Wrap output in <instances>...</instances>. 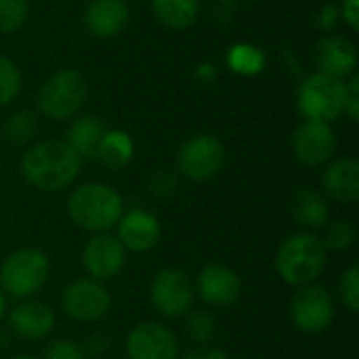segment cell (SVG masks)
<instances>
[{"instance_id": "40", "label": "cell", "mask_w": 359, "mask_h": 359, "mask_svg": "<svg viewBox=\"0 0 359 359\" xmlns=\"http://www.w3.org/2000/svg\"><path fill=\"white\" fill-rule=\"evenodd\" d=\"M4 313H6V294L0 288V320L4 318Z\"/></svg>"}, {"instance_id": "28", "label": "cell", "mask_w": 359, "mask_h": 359, "mask_svg": "<svg viewBox=\"0 0 359 359\" xmlns=\"http://www.w3.org/2000/svg\"><path fill=\"white\" fill-rule=\"evenodd\" d=\"M19 90H21V72L17 63L0 55V107L13 103Z\"/></svg>"}, {"instance_id": "13", "label": "cell", "mask_w": 359, "mask_h": 359, "mask_svg": "<svg viewBox=\"0 0 359 359\" xmlns=\"http://www.w3.org/2000/svg\"><path fill=\"white\" fill-rule=\"evenodd\" d=\"M128 359H179V339L175 330L160 322L137 324L126 337Z\"/></svg>"}, {"instance_id": "26", "label": "cell", "mask_w": 359, "mask_h": 359, "mask_svg": "<svg viewBox=\"0 0 359 359\" xmlns=\"http://www.w3.org/2000/svg\"><path fill=\"white\" fill-rule=\"evenodd\" d=\"M358 231L355 225L349 219H337L334 223H330L326 227V236L320 238L326 250H334V252H345L355 244Z\"/></svg>"}, {"instance_id": "6", "label": "cell", "mask_w": 359, "mask_h": 359, "mask_svg": "<svg viewBox=\"0 0 359 359\" xmlns=\"http://www.w3.org/2000/svg\"><path fill=\"white\" fill-rule=\"evenodd\" d=\"M345 95H347L345 80L316 72L299 84L297 109L303 116V120H318L330 124L339 116H343Z\"/></svg>"}, {"instance_id": "33", "label": "cell", "mask_w": 359, "mask_h": 359, "mask_svg": "<svg viewBox=\"0 0 359 359\" xmlns=\"http://www.w3.org/2000/svg\"><path fill=\"white\" fill-rule=\"evenodd\" d=\"M347 82V95H345V109L343 114L351 120V122H358L359 120V76L353 74L349 76Z\"/></svg>"}, {"instance_id": "18", "label": "cell", "mask_w": 359, "mask_h": 359, "mask_svg": "<svg viewBox=\"0 0 359 359\" xmlns=\"http://www.w3.org/2000/svg\"><path fill=\"white\" fill-rule=\"evenodd\" d=\"M130 19L126 0H90L82 13L86 32L95 38L107 40L124 32Z\"/></svg>"}, {"instance_id": "20", "label": "cell", "mask_w": 359, "mask_h": 359, "mask_svg": "<svg viewBox=\"0 0 359 359\" xmlns=\"http://www.w3.org/2000/svg\"><path fill=\"white\" fill-rule=\"evenodd\" d=\"M290 215L303 229H322L328 225L330 206L322 191L313 187H299L290 196Z\"/></svg>"}, {"instance_id": "7", "label": "cell", "mask_w": 359, "mask_h": 359, "mask_svg": "<svg viewBox=\"0 0 359 359\" xmlns=\"http://www.w3.org/2000/svg\"><path fill=\"white\" fill-rule=\"evenodd\" d=\"M225 166V145L215 135L189 137L177 154V170L198 183L210 181Z\"/></svg>"}, {"instance_id": "16", "label": "cell", "mask_w": 359, "mask_h": 359, "mask_svg": "<svg viewBox=\"0 0 359 359\" xmlns=\"http://www.w3.org/2000/svg\"><path fill=\"white\" fill-rule=\"evenodd\" d=\"M196 292L206 305L229 307L240 299L242 282L238 273L225 265H206L196 280Z\"/></svg>"}, {"instance_id": "5", "label": "cell", "mask_w": 359, "mask_h": 359, "mask_svg": "<svg viewBox=\"0 0 359 359\" xmlns=\"http://www.w3.org/2000/svg\"><path fill=\"white\" fill-rule=\"evenodd\" d=\"M86 97H88L86 78L78 69L65 67L50 74L42 82L36 97V105L42 116L61 122L74 118L82 109Z\"/></svg>"}, {"instance_id": "25", "label": "cell", "mask_w": 359, "mask_h": 359, "mask_svg": "<svg viewBox=\"0 0 359 359\" xmlns=\"http://www.w3.org/2000/svg\"><path fill=\"white\" fill-rule=\"evenodd\" d=\"M36 133H38V116L32 109H17L2 124V135L13 145H27L36 137Z\"/></svg>"}, {"instance_id": "10", "label": "cell", "mask_w": 359, "mask_h": 359, "mask_svg": "<svg viewBox=\"0 0 359 359\" xmlns=\"http://www.w3.org/2000/svg\"><path fill=\"white\" fill-rule=\"evenodd\" d=\"M61 309L74 322H101L111 311V294L101 282L90 278H78L63 288Z\"/></svg>"}, {"instance_id": "34", "label": "cell", "mask_w": 359, "mask_h": 359, "mask_svg": "<svg viewBox=\"0 0 359 359\" xmlns=\"http://www.w3.org/2000/svg\"><path fill=\"white\" fill-rule=\"evenodd\" d=\"M339 17L343 19V23L351 29H359V0H343L339 6Z\"/></svg>"}, {"instance_id": "9", "label": "cell", "mask_w": 359, "mask_h": 359, "mask_svg": "<svg viewBox=\"0 0 359 359\" xmlns=\"http://www.w3.org/2000/svg\"><path fill=\"white\" fill-rule=\"evenodd\" d=\"M194 292L196 290L185 271L177 267H166L151 278L149 303L162 318H185L191 311Z\"/></svg>"}, {"instance_id": "24", "label": "cell", "mask_w": 359, "mask_h": 359, "mask_svg": "<svg viewBox=\"0 0 359 359\" xmlns=\"http://www.w3.org/2000/svg\"><path fill=\"white\" fill-rule=\"evenodd\" d=\"M225 63L233 74L240 76H257L267 65V55L263 48L250 42H236L225 53Z\"/></svg>"}, {"instance_id": "19", "label": "cell", "mask_w": 359, "mask_h": 359, "mask_svg": "<svg viewBox=\"0 0 359 359\" xmlns=\"http://www.w3.org/2000/svg\"><path fill=\"white\" fill-rule=\"evenodd\" d=\"M322 189L328 198L341 204H355L359 200V162L353 156L330 160L322 172Z\"/></svg>"}, {"instance_id": "11", "label": "cell", "mask_w": 359, "mask_h": 359, "mask_svg": "<svg viewBox=\"0 0 359 359\" xmlns=\"http://www.w3.org/2000/svg\"><path fill=\"white\" fill-rule=\"evenodd\" d=\"M290 145L294 158L303 166L318 168V166H326L332 160L337 151V135L328 122L303 120L292 133Z\"/></svg>"}, {"instance_id": "39", "label": "cell", "mask_w": 359, "mask_h": 359, "mask_svg": "<svg viewBox=\"0 0 359 359\" xmlns=\"http://www.w3.org/2000/svg\"><path fill=\"white\" fill-rule=\"evenodd\" d=\"M217 67L212 65V63H200L198 67H196V78L200 80V82H204V84H210V82H215L217 80Z\"/></svg>"}, {"instance_id": "29", "label": "cell", "mask_w": 359, "mask_h": 359, "mask_svg": "<svg viewBox=\"0 0 359 359\" xmlns=\"http://www.w3.org/2000/svg\"><path fill=\"white\" fill-rule=\"evenodd\" d=\"M29 17V0H0V32L13 34Z\"/></svg>"}, {"instance_id": "17", "label": "cell", "mask_w": 359, "mask_h": 359, "mask_svg": "<svg viewBox=\"0 0 359 359\" xmlns=\"http://www.w3.org/2000/svg\"><path fill=\"white\" fill-rule=\"evenodd\" d=\"M11 330L25 341L46 339L55 328V311L48 303L38 299H25L8 313Z\"/></svg>"}, {"instance_id": "23", "label": "cell", "mask_w": 359, "mask_h": 359, "mask_svg": "<svg viewBox=\"0 0 359 359\" xmlns=\"http://www.w3.org/2000/svg\"><path fill=\"white\" fill-rule=\"evenodd\" d=\"M156 19L175 29L183 32L191 27L200 17V0H149Z\"/></svg>"}, {"instance_id": "8", "label": "cell", "mask_w": 359, "mask_h": 359, "mask_svg": "<svg viewBox=\"0 0 359 359\" xmlns=\"http://www.w3.org/2000/svg\"><path fill=\"white\" fill-rule=\"evenodd\" d=\"M334 299L320 284L301 286L290 299V320L305 334L326 332L334 322Z\"/></svg>"}, {"instance_id": "31", "label": "cell", "mask_w": 359, "mask_h": 359, "mask_svg": "<svg viewBox=\"0 0 359 359\" xmlns=\"http://www.w3.org/2000/svg\"><path fill=\"white\" fill-rule=\"evenodd\" d=\"M147 189H149V196L156 198V200H168L177 194L179 189V179L172 170H156L147 183Z\"/></svg>"}, {"instance_id": "3", "label": "cell", "mask_w": 359, "mask_h": 359, "mask_svg": "<svg viewBox=\"0 0 359 359\" xmlns=\"http://www.w3.org/2000/svg\"><path fill=\"white\" fill-rule=\"evenodd\" d=\"M326 269V248L316 233L301 231L288 236L276 252L278 276L294 288L316 284Z\"/></svg>"}, {"instance_id": "12", "label": "cell", "mask_w": 359, "mask_h": 359, "mask_svg": "<svg viewBox=\"0 0 359 359\" xmlns=\"http://www.w3.org/2000/svg\"><path fill=\"white\" fill-rule=\"evenodd\" d=\"M126 265V250L116 236L95 233L82 248V267L90 280L109 282Z\"/></svg>"}, {"instance_id": "38", "label": "cell", "mask_w": 359, "mask_h": 359, "mask_svg": "<svg viewBox=\"0 0 359 359\" xmlns=\"http://www.w3.org/2000/svg\"><path fill=\"white\" fill-rule=\"evenodd\" d=\"M183 359H229V355L223 349H219V347H206V345H202V347H196V349L187 351L183 355Z\"/></svg>"}, {"instance_id": "41", "label": "cell", "mask_w": 359, "mask_h": 359, "mask_svg": "<svg viewBox=\"0 0 359 359\" xmlns=\"http://www.w3.org/2000/svg\"><path fill=\"white\" fill-rule=\"evenodd\" d=\"M11 359H38V358H34V355H29V353H19V355H15V358H11Z\"/></svg>"}, {"instance_id": "37", "label": "cell", "mask_w": 359, "mask_h": 359, "mask_svg": "<svg viewBox=\"0 0 359 359\" xmlns=\"http://www.w3.org/2000/svg\"><path fill=\"white\" fill-rule=\"evenodd\" d=\"M236 8H238V0H212V15L217 21L233 19Z\"/></svg>"}, {"instance_id": "14", "label": "cell", "mask_w": 359, "mask_h": 359, "mask_svg": "<svg viewBox=\"0 0 359 359\" xmlns=\"http://www.w3.org/2000/svg\"><path fill=\"white\" fill-rule=\"evenodd\" d=\"M313 61L320 74L347 80L358 69V48L355 44L339 34H326L318 40L313 48Z\"/></svg>"}, {"instance_id": "32", "label": "cell", "mask_w": 359, "mask_h": 359, "mask_svg": "<svg viewBox=\"0 0 359 359\" xmlns=\"http://www.w3.org/2000/svg\"><path fill=\"white\" fill-rule=\"evenodd\" d=\"M42 359H86V353L78 343L69 339H59L44 349Z\"/></svg>"}, {"instance_id": "15", "label": "cell", "mask_w": 359, "mask_h": 359, "mask_svg": "<svg viewBox=\"0 0 359 359\" xmlns=\"http://www.w3.org/2000/svg\"><path fill=\"white\" fill-rule=\"evenodd\" d=\"M118 240L124 246V250L130 252H147L154 246H158L162 236V225L158 217L143 208H130L122 212L118 225Z\"/></svg>"}, {"instance_id": "30", "label": "cell", "mask_w": 359, "mask_h": 359, "mask_svg": "<svg viewBox=\"0 0 359 359\" xmlns=\"http://www.w3.org/2000/svg\"><path fill=\"white\" fill-rule=\"evenodd\" d=\"M339 292L341 299L345 303V307L351 313L359 311V269L358 265H351L343 271L341 280H339Z\"/></svg>"}, {"instance_id": "22", "label": "cell", "mask_w": 359, "mask_h": 359, "mask_svg": "<svg viewBox=\"0 0 359 359\" xmlns=\"http://www.w3.org/2000/svg\"><path fill=\"white\" fill-rule=\"evenodd\" d=\"M133 156H135V143L130 135L120 128H109V130L105 128L97 147V160L111 170H120L130 164Z\"/></svg>"}, {"instance_id": "36", "label": "cell", "mask_w": 359, "mask_h": 359, "mask_svg": "<svg viewBox=\"0 0 359 359\" xmlns=\"http://www.w3.org/2000/svg\"><path fill=\"white\" fill-rule=\"evenodd\" d=\"M109 347H111V339L105 337V334H101V332H95V334H90L86 339V347H82V349H84L86 355L88 353L90 355H103Z\"/></svg>"}, {"instance_id": "27", "label": "cell", "mask_w": 359, "mask_h": 359, "mask_svg": "<svg viewBox=\"0 0 359 359\" xmlns=\"http://www.w3.org/2000/svg\"><path fill=\"white\" fill-rule=\"evenodd\" d=\"M185 334L187 339H191L194 343H210L217 337V320L212 313L208 311H189L185 316Z\"/></svg>"}, {"instance_id": "1", "label": "cell", "mask_w": 359, "mask_h": 359, "mask_svg": "<svg viewBox=\"0 0 359 359\" xmlns=\"http://www.w3.org/2000/svg\"><path fill=\"white\" fill-rule=\"evenodd\" d=\"M82 168V158L65 139H46L25 149L21 158L23 179L40 191H61L69 187Z\"/></svg>"}, {"instance_id": "2", "label": "cell", "mask_w": 359, "mask_h": 359, "mask_svg": "<svg viewBox=\"0 0 359 359\" xmlns=\"http://www.w3.org/2000/svg\"><path fill=\"white\" fill-rule=\"evenodd\" d=\"M124 212L122 196L107 183L78 185L67 198L69 221L88 233H107Z\"/></svg>"}, {"instance_id": "21", "label": "cell", "mask_w": 359, "mask_h": 359, "mask_svg": "<svg viewBox=\"0 0 359 359\" xmlns=\"http://www.w3.org/2000/svg\"><path fill=\"white\" fill-rule=\"evenodd\" d=\"M103 133H105L103 122L97 116L84 114V116H78L69 124V128L65 133V143L82 160H93V158H97V147H99Z\"/></svg>"}, {"instance_id": "35", "label": "cell", "mask_w": 359, "mask_h": 359, "mask_svg": "<svg viewBox=\"0 0 359 359\" xmlns=\"http://www.w3.org/2000/svg\"><path fill=\"white\" fill-rule=\"evenodd\" d=\"M339 8L334 6V4H324L320 11H318V15H316V25L322 29V32H330V29H334L337 27V23H339Z\"/></svg>"}, {"instance_id": "4", "label": "cell", "mask_w": 359, "mask_h": 359, "mask_svg": "<svg viewBox=\"0 0 359 359\" xmlns=\"http://www.w3.org/2000/svg\"><path fill=\"white\" fill-rule=\"evenodd\" d=\"M50 261L40 248H17L0 263V288L17 301L32 299L48 280Z\"/></svg>"}]
</instances>
